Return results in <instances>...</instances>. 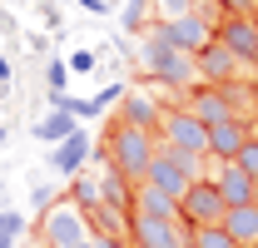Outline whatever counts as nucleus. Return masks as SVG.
<instances>
[{
	"instance_id": "nucleus-1",
	"label": "nucleus",
	"mask_w": 258,
	"mask_h": 248,
	"mask_svg": "<svg viewBox=\"0 0 258 248\" xmlns=\"http://www.w3.org/2000/svg\"><path fill=\"white\" fill-rule=\"evenodd\" d=\"M154 149H159V134H154V129H134V124L114 119L109 134H104V164H109L114 174H124L129 184H144Z\"/></svg>"
},
{
	"instance_id": "nucleus-2",
	"label": "nucleus",
	"mask_w": 258,
	"mask_h": 248,
	"mask_svg": "<svg viewBox=\"0 0 258 248\" xmlns=\"http://www.w3.org/2000/svg\"><path fill=\"white\" fill-rule=\"evenodd\" d=\"M139 55H144V75L159 80V85H174V90H194V85H204V80H199V60H194L189 50H174L154 25L144 30Z\"/></svg>"
},
{
	"instance_id": "nucleus-3",
	"label": "nucleus",
	"mask_w": 258,
	"mask_h": 248,
	"mask_svg": "<svg viewBox=\"0 0 258 248\" xmlns=\"http://www.w3.org/2000/svg\"><path fill=\"white\" fill-rule=\"evenodd\" d=\"M154 189H164L169 199H184L199 179H204V159L184 154V149H169V144H159L154 149V159H149V174H144Z\"/></svg>"
},
{
	"instance_id": "nucleus-4",
	"label": "nucleus",
	"mask_w": 258,
	"mask_h": 248,
	"mask_svg": "<svg viewBox=\"0 0 258 248\" xmlns=\"http://www.w3.org/2000/svg\"><path fill=\"white\" fill-rule=\"evenodd\" d=\"M154 134H159V144H169V149H184V154H194V159H209V124L199 119L194 109H164Z\"/></svg>"
},
{
	"instance_id": "nucleus-5",
	"label": "nucleus",
	"mask_w": 258,
	"mask_h": 248,
	"mask_svg": "<svg viewBox=\"0 0 258 248\" xmlns=\"http://www.w3.org/2000/svg\"><path fill=\"white\" fill-rule=\"evenodd\" d=\"M40 238H45V248H80L90 238V214H85L70 194H60V204L40 223Z\"/></svg>"
},
{
	"instance_id": "nucleus-6",
	"label": "nucleus",
	"mask_w": 258,
	"mask_h": 248,
	"mask_svg": "<svg viewBox=\"0 0 258 248\" xmlns=\"http://www.w3.org/2000/svg\"><path fill=\"white\" fill-rule=\"evenodd\" d=\"M189 223L184 218H149L129 214V243L134 248H189Z\"/></svg>"
},
{
	"instance_id": "nucleus-7",
	"label": "nucleus",
	"mask_w": 258,
	"mask_h": 248,
	"mask_svg": "<svg viewBox=\"0 0 258 248\" xmlns=\"http://www.w3.org/2000/svg\"><path fill=\"white\" fill-rule=\"evenodd\" d=\"M214 25H219V20H214L204 5H194L189 15H179V20H154V30H159L174 50H189V55H199V50L214 40Z\"/></svg>"
},
{
	"instance_id": "nucleus-8",
	"label": "nucleus",
	"mask_w": 258,
	"mask_h": 248,
	"mask_svg": "<svg viewBox=\"0 0 258 248\" xmlns=\"http://www.w3.org/2000/svg\"><path fill=\"white\" fill-rule=\"evenodd\" d=\"M224 194H219V184L214 179H199V184L179 199V218L189 223V228H209V223H224Z\"/></svg>"
},
{
	"instance_id": "nucleus-9",
	"label": "nucleus",
	"mask_w": 258,
	"mask_h": 248,
	"mask_svg": "<svg viewBox=\"0 0 258 248\" xmlns=\"http://www.w3.org/2000/svg\"><path fill=\"white\" fill-rule=\"evenodd\" d=\"M214 40L228 45L238 65H258V15H224L214 25Z\"/></svg>"
},
{
	"instance_id": "nucleus-10",
	"label": "nucleus",
	"mask_w": 258,
	"mask_h": 248,
	"mask_svg": "<svg viewBox=\"0 0 258 248\" xmlns=\"http://www.w3.org/2000/svg\"><path fill=\"white\" fill-rule=\"evenodd\" d=\"M90 154H95V139H90V129L80 124L70 139H60V144H50V169L60 174V179H75V174H85V164H90Z\"/></svg>"
},
{
	"instance_id": "nucleus-11",
	"label": "nucleus",
	"mask_w": 258,
	"mask_h": 248,
	"mask_svg": "<svg viewBox=\"0 0 258 248\" xmlns=\"http://www.w3.org/2000/svg\"><path fill=\"white\" fill-rule=\"evenodd\" d=\"M253 139V129H248V114H228V119L209 124V159H233L243 144Z\"/></svg>"
},
{
	"instance_id": "nucleus-12",
	"label": "nucleus",
	"mask_w": 258,
	"mask_h": 248,
	"mask_svg": "<svg viewBox=\"0 0 258 248\" xmlns=\"http://www.w3.org/2000/svg\"><path fill=\"white\" fill-rule=\"evenodd\" d=\"M209 179L219 184L224 204H253V194H258V179H248L233 159H214V174H209Z\"/></svg>"
},
{
	"instance_id": "nucleus-13",
	"label": "nucleus",
	"mask_w": 258,
	"mask_h": 248,
	"mask_svg": "<svg viewBox=\"0 0 258 248\" xmlns=\"http://www.w3.org/2000/svg\"><path fill=\"white\" fill-rule=\"evenodd\" d=\"M194 60H199V80H204V85H233V75L243 70V65L228 55V45H219V40H209Z\"/></svg>"
},
{
	"instance_id": "nucleus-14",
	"label": "nucleus",
	"mask_w": 258,
	"mask_h": 248,
	"mask_svg": "<svg viewBox=\"0 0 258 248\" xmlns=\"http://www.w3.org/2000/svg\"><path fill=\"white\" fill-rule=\"evenodd\" d=\"M159 114H164V104L154 99V94L124 90V99H119V124H134V129H159Z\"/></svg>"
},
{
	"instance_id": "nucleus-15",
	"label": "nucleus",
	"mask_w": 258,
	"mask_h": 248,
	"mask_svg": "<svg viewBox=\"0 0 258 248\" xmlns=\"http://www.w3.org/2000/svg\"><path fill=\"white\" fill-rule=\"evenodd\" d=\"M224 228H228V238L238 248H258V204H228Z\"/></svg>"
},
{
	"instance_id": "nucleus-16",
	"label": "nucleus",
	"mask_w": 258,
	"mask_h": 248,
	"mask_svg": "<svg viewBox=\"0 0 258 248\" xmlns=\"http://www.w3.org/2000/svg\"><path fill=\"white\" fill-rule=\"evenodd\" d=\"M134 214H149V218H179V199H169L164 189H154L149 179L134 184Z\"/></svg>"
},
{
	"instance_id": "nucleus-17",
	"label": "nucleus",
	"mask_w": 258,
	"mask_h": 248,
	"mask_svg": "<svg viewBox=\"0 0 258 248\" xmlns=\"http://www.w3.org/2000/svg\"><path fill=\"white\" fill-rule=\"evenodd\" d=\"M75 129H80V119H75L70 109H50L40 124H30V134L40 139V144H60V139H70Z\"/></svg>"
},
{
	"instance_id": "nucleus-18",
	"label": "nucleus",
	"mask_w": 258,
	"mask_h": 248,
	"mask_svg": "<svg viewBox=\"0 0 258 248\" xmlns=\"http://www.w3.org/2000/svg\"><path fill=\"white\" fill-rule=\"evenodd\" d=\"M70 199H75L85 214L104 209V199H99V179H95V174H75V179H70Z\"/></svg>"
},
{
	"instance_id": "nucleus-19",
	"label": "nucleus",
	"mask_w": 258,
	"mask_h": 248,
	"mask_svg": "<svg viewBox=\"0 0 258 248\" xmlns=\"http://www.w3.org/2000/svg\"><path fill=\"white\" fill-rule=\"evenodd\" d=\"M25 228H30V218L20 214V209H5L0 214V248H15L25 238Z\"/></svg>"
},
{
	"instance_id": "nucleus-20",
	"label": "nucleus",
	"mask_w": 258,
	"mask_h": 248,
	"mask_svg": "<svg viewBox=\"0 0 258 248\" xmlns=\"http://www.w3.org/2000/svg\"><path fill=\"white\" fill-rule=\"evenodd\" d=\"M189 248H238V243L228 238L224 223H209V228H194L189 233Z\"/></svg>"
},
{
	"instance_id": "nucleus-21",
	"label": "nucleus",
	"mask_w": 258,
	"mask_h": 248,
	"mask_svg": "<svg viewBox=\"0 0 258 248\" xmlns=\"http://www.w3.org/2000/svg\"><path fill=\"white\" fill-rule=\"evenodd\" d=\"M45 94H50V99L70 94V60H50L45 65Z\"/></svg>"
},
{
	"instance_id": "nucleus-22",
	"label": "nucleus",
	"mask_w": 258,
	"mask_h": 248,
	"mask_svg": "<svg viewBox=\"0 0 258 248\" xmlns=\"http://www.w3.org/2000/svg\"><path fill=\"white\" fill-rule=\"evenodd\" d=\"M149 5H154V0H129V5H124V15H119V25H124L129 35L149 30Z\"/></svg>"
},
{
	"instance_id": "nucleus-23",
	"label": "nucleus",
	"mask_w": 258,
	"mask_h": 248,
	"mask_svg": "<svg viewBox=\"0 0 258 248\" xmlns=\"http://www.w3.org/2000/svg\"><path fill=\"white\" fill-rule=\"evenodd\" d=\"M55 204H60V184H50V179H45V184L30 189V209H35V214H50Z\"/></svg>"
},
{
	"instance_id": "nucleus-24",
	"label": "nucleus",
	"mask_w": 258,
	"mask_h": 248,
	"mask_svg": "<svg viewBox=\"0 0 258 248\" xmlns=\"http://www.w3.org/2000/svg\"><path fill=\"white\" fill-rule=\"evenodd\" d=\"M233 164H238V169H243L248 179H258V139H248V144H243V149L233 154Z\"/></svg>"
},
{
	"instance_id": "nucleus-25",
	"label": "nucleus",
	"mask_w": 258,
	"mask_h": 248,
	"mask_svg": "<svg viewBox=\"0 0 258 248\" xmlns=\"http://www.w3.org/2000/svg\"><path fill=\"white\" fill-rule=\"evenodd\" d=\"M159 5V20H179V15H189L199 0H154Z\"/></svg>"
},
{
	"instance_id": "nucleus-26",
	"label": "nucleus",
	"mask_w": 258,
	"mask_h": 248,
	"mask_svg": "<svg viewBox=\"0 0 258 248\" xmlns=\"http://www.w3.org/2000/svg\"><path fill=\"white\" fill-rule=\"evenodd\" d=\"M95 70V50H75L70 55V75H90Z\"/></svg>"
},
{
	"instance_id": "nucleus-27",
	"label": "nucleus",
	"mask_w": 258,
	"mask_h": 248,
	"mask_svg": "<svg viewBox=\"0 0 258 248\" xmlns=\"http://www.w3.org/2000/svg\"><path fill=\"white\" fill-rule=\"evenodd\" d=\"M80 248H129V238H109V233H90Z\"/></svg>"
},
{
	"instance_id": "nucleus-28",
	"label": "nucleus",
	"mask_w": 258,
	"mask_h": 248,
	"mask_svg": "<svg viewBox=\"0 0 258 248\" xmlns=\"http://www.w3.org/2000/svg\"><path fill=\"white\" fill-rule=\"evenodd\" d=\"M224 15H258V0H219Z\"/></svg>"
},
{
	"instance_id": "nucleus-29",
	"label": "nucleus",
	"mask_w": 258,
	"mask_h": 248,
	"mask_svg": "<svg viewBox=\"0 0 258 248\" xmlns=\"http://www.w3.org/2000/svg\"><path fill=\"white\" fill-rule=\"evenodd\" d=\"M80 5H85V10H90V15H104V10H109V5H104V0H80Z\"/></svg>"
},
{
	"instance_id": "nucleus-30",
	"label": "nucleus",
	"mask_w": 258,
	"mask_h": 248,
	"mask_svg": "<svg viewBox=\"0 0 258 248\" xmlns=\"http://www.w3.org/2000/svg\"><path fill=\"white\" fill-rule=\"evenodd\" d=\"M0 85H10V60L0 55Z\"/></svg>"
},
{
	"instance_id": "nucleus-31",
	"label": "nucleus",
	"mask_w": 258,
	"mask_h": 248,
	"mask_svg": "<svg viewBox=\"0 0 258 248\" xmlns=\"http://www.w3.org/2000/svg\"><path fill=\"white\" fill-rule=\"evenodd\" d=\"M248 129H253V139H258V114H253V119H248Z\"/></svg>"
},
{
	"instance_id": "nucleus-32",
	"label": "nucleus",
	"mask_w": 258,
	"mask_h": 248,
	"mask_svg": "<svg viewBox=\"0 0 258 248\" xmlns=\"http://www.w3.org/2000/svg\"><path fill=\"white\" fill-rule=\"evenodd\" d=\"M0 214H5V184H0Z\"/></svg>"
},
{
	"instance_id": "nucleus-33",
	"label": "nucleus",
	"mask_w": 258,
	"mask_h": 248,
	"mask_svg": "<svg viewBox=\"0 0 258 248\" xmlns=\"http://www.w3.org/2000/svg\"><path fill=\"white\" fill-rule=\"evenodd\" d=\"M0 40H5V25H0Z\"/></svg>"
},
{
	"instance_id": "nucleus-34",
	"label": "nucleus",
	"mask_w": 258,
	"mask_h": 248,
	"mask_svg": "<svg viewBox=\"0 0 258 248\" xmlns=\"http://www.w3.org/2000/svg\"><path fill=\"white\" fill-rule=\"evenodd\" d=\"M129 248H134V243H129Z\"/></svg>"
}]
</instances>
